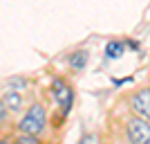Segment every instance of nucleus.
Listing matches in <instances>:
<instances>
[{
	"mask_svg": "<svg viewBox=\"0 0 150 144\" xmlns=\"http://www.w3.org/2000/svg\"><path fill=\"white\" fill-rule=\"evenodd\" d=\"M88 61H90L88 50H76V52H72V57H69V68L72 70H83L88 65Z\"/></svg>",
	"mask_w": 150,
	"mask_h": 144,
	"instance_id": "423d86ee",
	"label": "nucleus"
},
{
	"mask_svg": "<svg viewBox=\"0 0 150 144\" xmlns=\"http://www.w3.org/2000/svg\"><path fill=\"white\" fill-rule=\"evenodd\" d=\"M16 142H20V144H38L40 140H38V135H31V133H18Z\"/></svg>",
	"mask_w": 150,
	"mask_h": 144,
	"instance_id": "1a4fd4ad",
	"label": "nucleus"
},
{
	"mask_svg": "<svg viewBox=\"0 0 150 144\" xmlns=\"http://www.w3.org/2000/svg\"><path fill=\"white\" fill-rule=\"evenodd\" d=\"M7 117H9V108L2 104V99H0V124H5Z\"/></svg>",
	"mask_w": 150,
	"mask_h": 144,
	"instance_id": "9d476101",
	"label": "nucleus"
},
{
	"mask_svg": "<svg viewBox=\"0 0 150 144\" xmlns=\"http://www.w3.org/2000/svg\"><path fill=\"white\" fill-rule=\"evenodd\" d=\"M130 104H132L130 108L139 115V117H144V119L150 122V88H141V90H137V92L132 95Z\"/></svg>",
	"mask_w": 150,
	"mask_h": 144,
	"instance_id": "20e7f679",
	"label": "nucleus"
},
{
	"mask_svg": "<svg viewBox=\"0 0 150 144\" xmlns=\"http://www.w3.org/2000/svg\"><path fill=\"white\" fill-rule=\"evenodd\" d=\"M0 99H2V104L9 108V113H20L23 106H25V101H23L20 92H18V90H11V88H7Z\"/></svg>",
	"mask_w": 150,
	"mask_h": 144,
	"instance_id": "39448f33",
	"label": "nucleus"
},
{
	"mask_svg": "<svg viewBox=\"0 0 150 144\" xmlns=\"http://www.w3.org/2000/svg\"><path fill=\"white\" fill-rule=\"evenodd\" d=\"M47 128V108L43 104H31L27 108V113L20 117L18 122V133H31V135H43Z\"/></svg>",
	"mask_w": 150,
	"mask_h": 144,
	"instance_id": "f257e3e1",
	"label": "nucleus"
},
{
	"mask_svg": "<svg viewBox=\"0 0 150 144\" xmlns=\"http://www.w3.org/2000/svg\"><path fill=\"white\" fill-rule=\"evenodd\" d=\"M7 88H11V90H23V88H27V79L25 77H11V79H7Z\"/></svg>",
	"mask_w": 150,
	"mask_h": 144,
	"instance_id": "6e6552de",
	"label": "nucleus"
},
{
	"mask_svg": "<svg viewBox=\"0 0 150 144\" xmlns=\"http://www.w3.org/2000/svg\"><path fill=\"white\" fill-rule=\"evenodd\" d=\"M52 95H54L56 104L61 106L63 115H67L69 108H72V104H74V92H72V88L63 81V79H54V83H52Z\"/></svg>",
	"mask_w": 150,
	"mask_h": 144,
	"instance_id": "7ed1b4c3",
	"label": "nucleus"
},
{
	"mask_svg": "<svg viewBox=\"0 0 150 144\" xmlns=\"http://www.w3.org/2000/svg\"><path fill=\"white\" fill-rule=\"evenodd\" d=\"M105 50H108V57L110 59H119L121 54H123V43H121V41H110Z\"/></svg>",
	"mask_w": 150,
	"mask_h": 144,
	"instance_id": "0eeeda50",
	"label": "nucleus"
},
{
	"mask_svg": "<svg viewBox=\"0 0 150 144\" xmlns=\"http://www.w3.org/2000/svg\"><path fill=\"white\" fill-rule=\"evenodd\" d=\"M125 138L134 144H150V122L144 117H132L125 124Z\"/></svg>",
	"mask_w": 150,
	"mask_h": 144,
	"instance_id": "f03ea898",
	"label": "nucleus"
}]
</instances>
